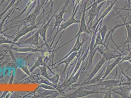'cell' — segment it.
I'll return each instance as SVG.
<instances>
[{
  "label": "cell",
  "instance_id": "6da1fadb",
  "mask_svg": "<svg viewBox=\"0 0 131 98\" xmlns=\"http://www.w3.org/2000/svg\"><path fill=\"white\" fill-rule=\"evenodd\" d=\"M83 12H82V16L81 17V19H80V27H79V31L77 33V35L73 37V38H72L71 40H70L69 41L67 42V43L63 44L62 46H61L60 47H59L57 49L55 50L54 53H55L56 51H58V50L61 49V48L64 47L66 45H67L68 44L70 43L71 42L72 40H73L74 39H75V38H77V37L80 35L82 33H87L88 34H90V30H89V28H88L87 25L86 24V19H85V13H86V11H87L86 10V7H84L83 8V9L82 10Z\"/></svg>",
  "mask_w": 131,
  "mask_h": 98
},
{
  "label": "cell",
  "instance_id": "7a4b0ae2",
  "mask_svg": "<svg viewBox=\"0 0 131 98\" xmlns=\"http://www.w3.org/2000/svg\"><path fill=\"white\" fill-rule=\"evenodd\" d=\"M43 6H44V5L43 4H41L39 2V0H38V5L36 7L35 9L29 15H27V16H26V18L24 19L21 20L20 21H18V22L21 23V25L18 28V30L19 27H20L23 24H24L25 25H26V24L29 23L30 25H35L36 19L39 15L40 11H41L42 8L43 7Z\"/></svg>",
  "mask_w": 131,
  "mask_h": 98
},
{
  "label": "cell",
  "instance_id": "3957f363",
  "mask_svg": "<svg viewBox=\"0 0 131 98\" xmlns=\"http://www.w3.org/2000/svg\"><path fill=\"white\" fill-rule=\"evenodd\" d=\"M61 5V4H60L59 6H58V7H57V8L56 9V10L55 11L54 14L52 15V16L49 19V15L50 13L51 12H49L48 17H47V22H45L43 23V25L41 26V27H40L39 29V34L40 36L42 38V39L44 42V45H45L47 48V49L49 50V46L48 44V42L47 41V37H46V35H47V30L48 29V28L50 26V23L51 22V21L52 20V18H53V17L54 16L55 14H56V13L57 12V11H58L59 8L60 7V6Z\"/></svg>",
  "mask_w": 131,
  "mask_h": 98
},
{
  "label": "cell",
  "instance_id": "277c9868",
  "mask_svg": "<svg viewBox=\"0 0 131 98\" xmlns=\"http://www.w3.org/2000/svg\"><path fill=\"white\" fill-rule=\"evenodd\" d=\"M105 2H102L100 3V5L97 6V4H96L94 2L93 3L92 6L88 7L86 9L87 11L89 9H90V11H89V13L88 16L89 17L88 22L87 23L88 25H89V28L92 27V23L94 18L96 17V18L97 19L98 14L99 13V11H100L101 8H102V6H103Z\"/></svg>",
  "mask_w": 131,
  "mask_h": 98
},
{
  "label": "cell",
  "instance_id": "5b68a950",
  "mask_svg": "<svg viewBox=\"0 0 131 98\" xmlns=\"http://www.w3.org/2000/svg\"><path fill=\"white\" fill-rule=\"evenodd\" d=\"M78 7H79V5L77 6V7L75 11H74L73 12H72V15H71V17L67 21H65V22L63 23H62L60 25V27L59 28V30L58 31V32L57 33H56L55 34L53 38H52V41L51 42V43L50 44V46H49V48H50L51 46H52V44L53 43L56 37V36L57 35V34L60 33V32H61L62 31H64L67 28L69 27V26H70L72 24H80V20H77L75 18V16L77 14V11H78Z\"/></svg>",
  "mask_w": 131,
  "mask_h": 98
},
{
  "label": "cell",
  "instance_id": "8992f818",
  "mask_svg": "<svg viewBox=\"0 0 131 98\" xmlns=\"http://www.w3.org/2000/svg\"><path fill=\"white\" fill-rule=\"evenodd\" d=\"M95 93H103L94 91L93 90H84L83 87L80 86L73 92L64 95V98H82L84 97H87L88 96H89L90 95L93 94H95Z\"/></svg>",
  "mask_w": 131,
  "mask_h": 98
},
{
  "label": "cell",
  "instance_id": "52a82bcc",
  "mask_svg": "<svg viewBox=\"0 0 131 98\" xmlns=\"http://www.w3.org/2000/svg\"><path fill=\"white\" fill-rule=\"evenodd\" d=\"M69 2H70V0H67V1L66 2V3H65V5L64 6L63 8L61 9V11L59 12V13L57 14H55V22L54 24V26L53 30H52V31L51 32V33H50V37H51L52 32L54 31V30H55V28H57V31H56V33H57L58 32L61 24L62 23V22L64 21L63 16H64V14L65 13V12H66L67 7V6L69 4Z\"/></svg>",
  "mask_w": 131,
  "mask_h": 98
},
{
  "label": "cell",
  "instance_id": "ba28073f",
  "mask_svg": "<svg viewBox=\"0 0 131 98\" xmlns=\"http://www.w3.org/2000/svg\"><path fill=\"white\" fill-rule=\"evenodd\" d=\"M80 35H78L77 38V40L75 41V43L74 44L73 47H72V48L71 49V50L70 51V52H69L67 55H66L64 57H63L62 59H61L60 60H59L58 61L55 62L54 64H53L52 66L55 65L56 64H57L58 63H59L61 61H62V60H64V59L66 58L67 57H68L70 55H71L72 53H73V52H79L80 50L81 47H82L83 44L85 42V41H86L89 38V36H88L87 38L85 39V37L83 39V40L82 41H80Z\"/></svg>",
  "mask_w": 131,
  "mask_h": 98
},
{
  "label": "cell",
  "instance_id": "9c48e42d",
  "mask_svg": "<svg viewBox=\"0 0 131 98\" xmlns=\"http://www.w3.org/2000/svg\"><path fill=\"white\" fill-rule=\"evenodd\" d=\"M41 23V22H40L37 24H35V25H31L30 26H26L25 25V27L22 28L21 30H20L17 33L16 36L15 37L13 40L14 42H17L19 39L21 38L24 35H26L28 33L31 32L35 30V28H37L39 26V25Z\"/></svg>",
  "mask_w": 131,
  "mask_h": 98
},
{
  "label": "cell",
  "instance_id": "30bf717a",
  "mask_svg": "<svg viewBox=\"0 0 131 98\" xmlns=\"http://www.w3.org/2000/svg\"><path fill=\"white\" fill-rule=\"evenodd\" d=\"M44 45V44L42 46H39V47H36L35 48H32L30 47L16 48V47H13V45H12L10 47L12 51H14L16 52H19V53H37V52H45L46 51V50H43L42 49Z\"/></svg>",
  "mask_w": 131,
  "mask_h": 98
},
{
  "label": "cell",
  "instance_id": "8fae6325",
  "mask_svg": "<svg viewBox=\"0 0 131 98\" xmlns=\"http://www.w3.org/2000/svg\"><path fill=\"white\" fill-rule=\"evenodd\" d=\"M40 35L39 34V32L37 31L36 33H35L32 36H31L29 38H27V39L20 42L19 43L23 45H30V46H34L36 47H39V40L40 38Z\"/></svg>",
  "mask_w": 131,
  "mask_h": 98
},
{
  "label": "cell",
  "instance_id": "7c38bea8",
  "mask_svg": "<svg viewBox=\"0 0 131 98\" xmlns=\"http://www.w3.org/2000/svg\"><path fill=\"white\" fill-rule=\"evenodd\" d=\"M121 83V82L119 80H116L113 79V80H107V81H103L101 80L97 84L93 85L91 86H104L106 88H112L113 87H116L117 86H120Z\"/></svg>",
  "mask_w": 131,
  "mask_h": 98
},
{
  "label": "cell",
  "instance_id": "4fadbf2b",
  "mask_svg": "<svg viewBox=\"0 0 131 98\" xmlns=\"http://www.w3.org/2000/svg\"><path fill=\"white\" fill-rule=\"evenodd\" d=\"M78 54V52H73V53L71 54V55H70L68 57H67L66 58L64 59V60H62V61H61L59 63H58L57 64V66L55 67H53L52 68V69H56V68H58L61 64H65V67H64V69L63 72V74H65L66 70H67V69L68 68V67L70 65V64L71 63V61L73 60L74 58Z\"/></svg>",
  "mask_w": 131,
  "mask_h": 98
},
{
  "label": "cell",
  "instance_id": "5bb4252c",
  "mask_svg": "<svg viewBox=\"0 0 131 98\" xmlns=\"http://www.w3.org/2000/svg\"><path fill=\"white\" fill-rule=\"evenodd\" d=\"M107 61L102 56V57L100 59V60L98 61V62L96 64V65L94 66L93 71L91 73V74L89 75V76L85 80L84 82H86L90 80L91 79H93V77H94L95 75L97 73L98 71L100 70V69L101 68V67L103 66L104 64L106 63Z\"/></svg>",
  "mask_w": 131,
  "mask_h": 98
},
{
  "label": "cell",
  "instance_id": "9a60e30c",
  "mask_svg": "<svg viewBox=\"0 0 131 98\" xmlns=\"http://www.w3.org/2000/svg\"><path fill=\"white\" fill-rule=\"evenodd\" d=\"M122 60V56H119L115 58V61L111 64H109L110 61L108 62L107 65L106 66V71L104 72V75L102 77V80H103L107 76H108L112 70L115 68V67L120 63V62Z\"/></svg>",
  "mask_w": 131,
  "mask_h": 98
},
{
  "label": "cell",
  "instance_id": "2e32d148",
  "mask_svg": "<svg viewBox=\"0 0 131 98\" xmlns=\"http://www.w3.org/2000/svg\"><path fill=\"white\" fill-rule=\"evenodd\" d=\"M115 52H116V50H115V51L112 52L108 49L105 48V49L103 50L102 53L101 55L103 56V57H104V58L107 61H110L112 59L116 58L117 57H118L119 56H122V55H125V54L123 52L121 54H115Z\"/></svg>",
  "mask_w": 131,
  "mask_h": 98
},
{
  "label": "cell",
  "instance_id": "e0dca14e",
  "mask_svg": "<svg viewBox=\"0 0 131 98\" xmlns=\"http://www.w3.org/2000/svg\"><path fill=\"white\" fill-rule=\"evenodd\" d=\"M117 1V0H115V1H114L113 3H112L111 4V5L110 6H108V7L105 9V11L103 12V13H102V14L101 15V16H100V17L99 18V19L97 20L96 22L93 25V26L91 27L89 29H90V28H91L92 30H93V31H94L95 30V28H96V27L97 26V25L99 23V22H100L101 20H103V19H104V18L108 15V14L109 13L110 11H111V10L112 9L113 6H114L115 4V3H116Z\"/></svg>",
  "mask_w": 131,
  "mask_h": 98
},
{
  "label": "cell",
  "instance_id": "ac0fdd59",
  "mask_svg": "<svg viewBox=\"0 0 131 98\" xmlns=\"http://www.w3.org/2000/svg\"><path fill=\"white\" fill-rule=\"evenodd\" d=\"M107 65V64L105 66V67L103 69L102 71H101V72L99 74H98L97 76L93 77V79H91L89 81L82 82V83H81L79 86H82L85 85H90V84L95 85V84H97L98 82L102 80V77L104 75V71L105 70V69L106 68Z\"/></svg>",
  "mask_w": 131,
  "mask_h": 98
},
{
  "label": "cell",
  "instance_id": "d6986e66",
  "mask_svg": "<svg viewBox=\"0 0 131 98\" xmlns=\"http://www.w3.org/2000/svg\"><path fill=\"white\" fill-rule=\"evenodd\" d=\"M82 70V67H81L79 71H78L77 73H76L72 76H70L69 79L67 81H65L64 83L62 85L63 87L66 88V87H69L70 86H71V85H72L73 84H74V83H75L78 81L81 74L82 73H81Z\"/></svg>",
  "mask_w": 131,
  "mask_h": 98
},
{
  "label": "cell",
  "instance_id": "ffe728a7",
  "mask_svg": "<svg viewBox=\"0 0 131 98\" xmlns=\"http://www.w3.org/2000/svg\"><path fill=\"white\" fill-rule=\"evenodd\" d=\"M124 24L125 26L126 29L127 31V36H126V39L125 41L121 45L119 46V47H117V49H119L121 46L125 45L126 44H131V26L130 24H128V22L125 23L124 22Z\"/></svg>",
  "mask_w": 131,
  "mask_h": 98
},
{
  "label": "cell",
  "instance_id": "44dd1931",
  "mask_svg": "<svg viewBox=\"0 0 131 98\" xmlns=\"http://www.w3.org/2000/svg\"><path fill=\"white\" fill-rule=\"evenodd\" d=\"M44 64H45V63L44 61V56L42 55H38L37 58L35 61L34 64L30 69L29 71L30 73H32L35 69H36L38 67H41V66L44 65Z\"/></svg>",
  "mask_w": 131,
  "mask_h": 98
},
{
  "label": "cell",
  "instance_id": "7402d4cb",
  "mask_svg": "<svg viewBox=\"0 0 131 98\" xmlns=\"http://www.w3.org/2000/svg\"><path fill=\"white\" fill-rule=\"evenodd\" d=\"M17 9H18V8H15V7L13 8L11 11L9 12V13L6 15V16L4 18L3 21L0 23V34H3L5 32L4 31H3V28L4 26V24L6 22V20H7L11 16V15L14 13V11H16Z\"/></svg>",
  "mask_w": 131,
  "mask_h": 98
},
{
  "label": "cell",
  "instance_id": "603a6c76",
  "mask_svg": "<svg viewBox=\"0 0 131 98\" xmlns=\"http://www.w3.org/2000/svg\"><path fill=\"white\" fill-rule=\"evenodd\" d=\"M12 44V45H15L19 46L20 47H25L24 45H22L19 42L17 43V42H14L13 41H11V40H8V39H6L3 35L1 36H0V45H3V44Z\"/></svg>",
  "mask_w": 131,
  "mask_h": 98
},
{
  "label": "cell",
  "instance_id": "cb8c5ba5",
  "mask_svg": "<svg viewBox=\"0 0 131 98\" xmlns=\"http://www.w3.org/2000/svg\"><path fill=\"white\" fill-rule=\"evenodd\" d=\"M98 45H101L103 46L106 49H108V46L105 45V43L103 42V40H102V37L101 36L100 33H99V31L97 32V35L96 37H95V43H94V49H95Z\"/></svg>",
  "mask_w": 131,
  "mask_h": 98
},
{
  "label": "cell",
  "instance_id": "d4e9b609",
  "mask_svg": "<svg viewBox=\"0 0 131 98\" xmlns=\"http://www.w3.org/2000/svg\"><path fill=\"white\" fill-rule=\"evenodd\" d=\"M101 25L102 24H101L100 26H99V28H98V31L100 33V35H101V36L102 37V40L104 41L105 38L106 37V35L108 31V27L107 25H104L102 27H101Z\"/></svg>",
  "mask_w": 131,
  "mask_h": 98
},
{
  "label": "cell",
  "instance_id": "484cf974",
  "mask_svg": "<svg viewBox=\"0 0 131 98\" xmlns=\"http://www.w3.org/2000/svg\"><path fill=\"white\" fill-rule=\"evenodd\" d=\"M48 67L47 65H46V64H44V65L42 66V67H40V69L41 70V74L42 76L44 77L45 78L48 79L49 80L50 79V76H49V75L48 74L47 72V68Z\"/></svg>",
  "mask_w": 131,
  "mask_h": 98
},
{
  "label": "cell",
  "instance_id": "4316f807",
  "mask_svg": "<svg viewBox=\"0 0 131 98\" xmlns=\"http://www.w3.org/2000/svg\"><path fill=\"white\" fill-rule=\"evenodd\" d=\"M34 1H35V0H29V1H28V3H27V5L25 6V8L23 9V10L22 11V12H21V13H20L18 15H17L15 17H14V18L12 20L10 21L9 22L6 23V24H7V23H8L12 22L13 21H14L15 20H16V19L18 18L19 17L21 16L22 15V14H24V13L26 11L27 9V8H28V7H29V6L30 5V4H31L32 3H33Z\"/></svg>",
  "mask_w": 131,
  "mask_h": 98
},
{
  "label": "cell",
  "instance_id": "83f0119b",
  "mask_svg": "<svg viewBox=\"0 0 131 98\" xmlns=\"http://www.w3.org/2000/svg\"><path fill=\"white\" fill-rule=\"evenodd\" d=\"M59 79H60V74L58 73L56 74H54L53 76L50 77V79L49 81L52 83H53V84L57 85L59 81Z\"/></svg>",
  "mask_w": 131,
  "mask_h": 98
},
{
  "label": "cell",
  "instance_id": "f1b7e54d",
  "mask_svg": "<svg viewBox=\"0 0 131 98\" xmlns=\"http://www.w3.org/2000/svg\"><path fill=\"white\" fill-rule=\"evenodd\" d=\"M16 0H11V1L10 2V4L8 5V6H7V7L4 11H3L0 14V19H1V17L3 16L5 14V13L6 11H8L9 9H10V7H11L12 6H14V5L16 4Z\"/></svg>",
  "mask_w": 131,
  "mask_h": 98
},
{
  "label": "cell",
  "instance_id": "f546056e",
  "mask_svg": "<svg viewBox=\"0 0 131 98\" xmlns=\"http://www.w3.org/2000/svg\"><path fill=\"white\" fill-rule=\"evenodd\" d=\"M128 51H129V54L128 55H123L122 56V60L120 62V63L124 62V61H128L129 60L131 59V51H130L129 50V46H128ZM119 63V64H120Z\"/></svg>",
  "mask_w": 131,
  "mask_h": 98
},
{
  "label": "cell",
  "instance_id": "4dcf8cb0",
  "mask_svg": "<svg viewBox=\"0 0 131 98\" xmlns=\"http://www.w3.org/2000/svg\"><path fill=\"white\" fill-rule=\"evenodd\" d=\"M43 88L46 90H56V89L54 87H52L50 85L46 84H43V83H41L38 88Z\"/></svg>",
  "mask_w": 131,
  "mask_h": 98
},
{
  "label": "cell",
  "instance_id": "1f68e13d",
  "mask_svg": "<svg viewBox=\"0 0 131 98\" xmlns=\"http://www.w3.org/2000/svg\"><path fill=\"white\" fill-rule=\"evenodd\" d=\"M20 69L23 71L25 74H26L27 75L30 76V72L29 71V70L28 69L27 66L26 65H23L22 66L19 67Z\"/></svg>",
  "mask_w": 131,
  "mask_h": 98
},
{
  "label": "cell",
  "instance_id": "d6a6232c",
  "mask_svg": "<svg viewBox=\"0 0 131 98\" xmlns=\"http://www.w3.org/2000/svg\"><path fill=\"white\" fill-rule=\"evenodd\" d=\"M121 73H122L123 74V75H124V76H125L127 78V82H127V83H126L127 85H131V77H129V76H128L126 75L125 74H124V72H123V71L122 69V71H121Z\"/></svg>",
  "mask_w": 131,
  "mask_h": 98
},
{
  "label": "cell",
  "instance_id": "836d02e7",
  "mask_svg": "<svg viewBox=\"0 0 131 98\" xmlns=\"http://www.w3.org/2000/svg\"><path fill=\"white\" fill-rule=\"evenodd\" d=\"M50 1V3H51V8H50V12L52 11V7H53V0H47L46 1H45V2L44 3V5H46L48 2V1Z\"/></svg>",
  "mask_w": 131,
  "mask_h": 98
},
{
  "label": "cell",
  "instance_id": "e575fe53",
  "mask_svg": "<svg viewBox=\"0 0 131 98\" xmlns=\"http://www.w3.org/2000/svg\"><path fill=\"white\" fill-rule=\"evenodd\" d=\"M9 91H4L3 93V94H2V95L0 96V98H6V96H7V94L9 93Z\"/></svg>",
  "mask_w": 131,
  "mask_h": 98
},
{
  "label": "cell",
  "instance_id": "d590c367",
  "mask_svg": "<svg viewBox=\"0 0 131 98\" xmlns=\"http://www.w3.org/2000/svg\"><path fill=\"white\" fill-rule=\"evenodd\" d=\"M106 1H108V0H97V1H94V2L96 4L98 5L99 4H100V3H102V2H105ZM109 1H110V0H109Z\"/></svg>",
  "mask_w": 131,
  "mask_h": 98
},
{
  "label": "cell",
  "instance_id": "8d00e7d4",
  "mask_svg": "<svg viewBox=\"0 0 131 98\" xmlns=\"http://www.w3.org/2000/svg\"><path fill=\"white\" fill-rule=\"evenodd\" d=\"M6 51H5L4 52H1L0 53V57H2L3 56H4L6 54Z\"/></svg>",
  "mask_w": 131,
  "mask_h": 98
},
{
  "label": "cell",
  "instance_id": "74e56055",
  "mask_svg": "<svg viewBox=\"0 0 131 98\" xmlns=\"http://www.w3.org/2000/svg\"><path fill=\"white\" fill-rule=\"evenodd\" d=\"M12 92H9V93L7 94V96H6V98H9V96H10V95L12 93Z\"/></svg>",
  "mask_w": 131,
  "mask_h": 98
},
{
  "label": "cell",
  "instance_id": "f35d334b",
  "mask_svg": "<svg viewBox=\"0 0 131 98\" xmlns=\"http://www.w3.org/2000/svg\"><path fill=\"white\" fill-rule=\"evenodd\" d=\"M128 3V5L129 6L131 4V0H127Z\"/></svg>",
  "mask_w": 131,
  "mask_h": 98
},
{
  "label": "cell",
  "instance_id": "ab89813d",
  "mask_svg": "<svg viewBox=\"0 0 131 98\" xmlns=\"http://www.w3.org/2000/svg\"><path fill=\"white\" fill-rule=\"evenodd\" d=\"M128 61L130 63V64H131V59H130V60H128Z\"/></svg>",
  "mask_w": 131,
  "mask_h": 98
},
{
  "label": "cell",
  "instance_id": "60d3db41",
  "mask_svg": "<svg viewBox=\"0 0 131 98\" xmlns=\"http://www.w3.org/2000/svg\"><path fill=\"white\" fill-rule=\"evenodd\" d=\"M129 24H131V21H130V22H128Z\"/></svg>",
  "mask_w": 131,
  "mask_h": 98
},
{
  "label": "cell",
  "instance_id": "b9f144b4",
  "mask_svg": "<svg viewBox=\"0 0 131 98\" xmlns=\"http://www.w3.org/2000/svg\"><path fill=\"white\" fill-rule=\"evenodd\" d=\"M3 1H5V0H3ZM9 1V0H8V1Z\"/></svg>",
  "mask_w": 131,
  "mask_h": 98
},
{
  "label": "cell",
  "instance_id": "7bdbcfd3",
  "mask_svg": "<svg viewBox=\"0 0 131 98\" xmlns=\"http://www.w3.org/2000/svg\"></svg>",
  "mask_w": 131,
  "mask_h": 98
}]
</instances>
